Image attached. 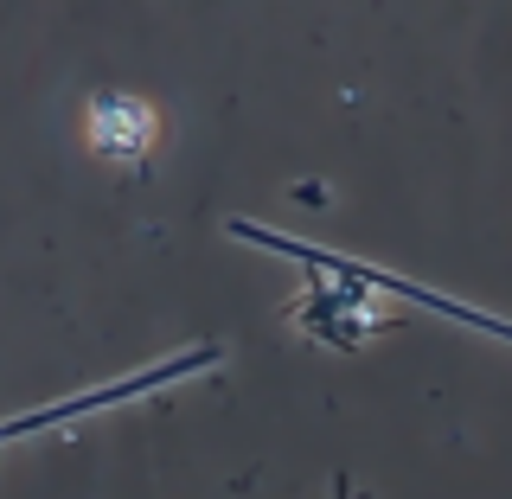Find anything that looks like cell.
<instances>
[{"label": "cell", "mask_w": 512, "mask_h": 499, "mask_svg": "<svg viewBox=\"0 0 512 499\" xmlns=\"http://www.w3.org/2000/svg\"><path fill=\"white\" fill-rule=\"evenodd\" d=\"M154 135H160V116L141 96H96L90 103V141L103 154H141L154 148Z\"/></svg>", "instance_id": "obj_1"}]
</instances>
